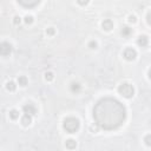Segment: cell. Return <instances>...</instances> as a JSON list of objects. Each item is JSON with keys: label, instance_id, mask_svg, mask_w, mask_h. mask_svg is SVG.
Returning a JSON list of instances; mask_svg holds the SVG:
<instances>
[{"label": "cell", "instance_id": "9a60e30c", "mask_svg": "<svg viewBox=\"0 0 151 151\" xmlns=\"http://www.w3.org/2000/svg\"><path fill=\"white\" fill-rule=\"evenodd\" d=\"M6 89L8 90V91H11V92H13V91H15V89H17V85L13 83V82H8L7 84H6Z\"/></svg>", "mask_w": 151, "mask_h": 151}, {"label": "cell", "instance_id": "603a6c76", "mask_svg": "<svg viewBox=\"0 0 151 151\" xmlns=\"http://www.w3.org/2000/svg\"><path fill=\"white\" fill-rule=\"evenodd\" d=\"M20 21H21V19H20L19 17H14V19H13L14 25H19V24H20Z\"/></svg>", "mask_w": 151, "mask_h": 151}, {"label": "cell", "instance_id": "e0dca14e", "mask_svg": "<svg viewBox=\"0 0 151 151\" xmlns=\"http://www.w3.org/2000/svg\"><path fill=\"white\" fill-rule=\"evenodd\" d=\"M45 79L47 80V82H51V80L53 79V73L52 72H46L45 73Z\"/></svg>", "mask_w": 151, "mask_h": 151}, {"label": "cell", "instance_id": "2e32d148", "mask_svg": "<svg viewBox=\"0 0 151 151\" xmlns=\"http://www.w3.org/2000/svg\"><path fill=\"white\" fill-rule=\"evenodd\" d=\"M9 118H11V119L19 118V112L17 111V110H12V111H9Z\"/></svg>", "mask_w": 151, "mask_h": 151}, {"label": "cell", "instance_id": "d4e9b609", "mask_svg": "<svg viewBox=\"0 0 151 151\" xmlns=\"http://www.w3.org/2000/svg\"><path fill=\"white\" fill-rule=\"evenodd\" d=\"M146 21H148V24H150V13H148V15H146Z\"/></svg>", "mask_w": 151, "mask_h": 151}, {"label": "cell", "instance_id": "6da1fadb", "mask_svg": "<svg viewBox=\"0 0 151 151\" xmlns=\"http://www.w3.org/2000/svg\"><path fill=\"white\" fill-rule=\"evenodd\" d=\"M93 118L98 128L104 130H116L125 122L126 109L115 98H103L93 109Z\"/></svg>", "mask_w": 151, "mask_h": 151}, {"label": "cell", "instance_id": "44dd1931", "mask_svg": "<svg viewBox=\"0 0 151 151\" xmlns=\"http://www.w3.org/2000/svg\"><path fill=\"white\" fill-rule=\"evenodd\" d=\"M145 144H146L148 146L151 145V135H148V136L145 137Z\"/></svg>", "mask_w": 151, "mask_h": 151}, {"label": "cell", "instance_id": "277c9868", "mask_svg": "<svg viewBox=\"0 0 151 151\" xmlns=\"http://www.w3.org/2000/svg\"><path fill=\"white\" fill-rule=\"evenodd\" d=\"M12 51H13V47L9 43H7V42L0 43V56L7 57L12 53Z\"/></svg>", "mask_w": 151, "mask_h": 151}, {"label": "cell", "instance_id": "5bb4252c", "mask_svg": "<svg viewBox=\"0 0 151 151\" xmlns=\"http://www.w3.org/2000/svg\"><path fill=\"white\" fill-rule=\"evenodd\" d=\"M18 83H19L20 86H26L27 85V78L25 76H20L18 78Z\"/></svg>", "mask_w": 151, "mask_h": 151}, {"label": "cell", "instance_id": "ac0fdd59", "mask_svg": "<svg viewBox=\"0 0 151 151\" xmlns=\"http://www.w3.org/2000/svg\"><path fill=\"white\" fill-rule=\"evenodd\" d=\"M32 23H33V17H31V15H26V17H25V24L30 25V24H32Z\"/></svg>", "mask_w": 151, "mask_h": 151}, {"label": "cell", "instance_id": "cb8c5ba5", "mask_svg": "<svg viewBox=\"0 0 151 151\" xmlns=\"http://www.w3.org/2000/svg\"><path fill=\"white\" fill-rule=\"evenodd\" d=\"M129 21L130 23H136V17L135 15H130L129 17Z\"/></svg>", "mask_w": 151, "mask_h": 151}, {"label": "cell", "instance_id": "7a4b0ae2", "mask_svg": "<svg viewBox=\"0 0 151 151\" xmlns=\"http://www.w3.org/2000/svg\"><path fill=\"white\" fill-rule=\"evenodd\" d=\"M79 120L74 117H67L65 120H64V123H63V128L65 129V131L67 134H74L77 132L78 130H79Z\"/></svg>", "mask_w": 151, "mask_h": 151}, {"label": "cell", "instance_id": "ba28073f", "mask_svg": "<svg viewBox=\"0 0 151 151\" xmlns=\"http://www.w3.org/2000/svg\"><path fill=\"white\" fill-rule=\"evenodd\" d=\"M102 27H103V30H105V31H111V30L113 28V23H112V20L105 19L104 21L102 23Z\"/></svg>", "mask_w": 151, "mask_h": 151}, {"label": "cell", "instance_id": "7402d4cb", "mask_svg": "<svg viewBox=\"0 0 151 151\" xmlns=\"http://www.w3.org/2000/svg\"><path fill=\"white\" fill-rule=\"evenodd\" d=\"M77 1H78V4H79L80 6H85V5L89 4L90 0H77Z\"/></svg>", "mask_w": 151, "mask_h": 151}, {"label": "cell", "instance_id": "7c38bea8", "mask_svg": "<svg viewBox=\"0 0 151 151\" xmlns=\"http://www.w3.org/2000/svg\"><path fill=\"white\" fill-rule=\"evenodd\" d=\"M65 145H66L67 149H74L77 146V143H76L74 139H67L66 143H65Z\"/></svg>", "mask_w": 151, "mask_h": 151}, {"label": "cell", "instance_id": "8fae6325", "mask_svg": "<svg viewBox=\"0 0 151 151\" xmlns=\"http://www.w3.org/2000/svg\"><path fill=\"white\" fill-rule=\"evenodd\" d=\"M120 33H122L123 37L128 38V37H130V36L132 34V28H130L129 26H123V27H122V31H120Z\"/></svg>", "mask_w": 151, "mask_h": 151}, {"label": "cell", "instance_id": "d6986e66", "mask_svg": "<svg viewBox=\"0 0 151 151\" xmlns=\"http://www.w3.org/2000/svg\"><path fill=\"white\" fill-rule=\"evenodd\" d=\"M54 32H56V31H54V28H53V27H50V28L46 30V34H47V36H53Z\"/></svg>", "mask_w": 151, "mask_h": 151}, {"label": "cell", "instance_id": "4fadbf2b", "mask_svg": "<svg viewBox=\"0 0 151 151\" xmlns=\"http://www.w3.org/2000/svg\"><path fill=\"white\" fill-rule=\"evenodd\" d=\"M71 91L72 92H79L80 91V89H82V86H80V84L79 83H76V82H73L72 84H71Z\"/></svg>", "mask_w": 151, "mask_h": 151}, {"label": "cell", "instance_id": "30bf717a", "mask_svg": "<svg viewBox=\"0 0 151 151\" xmlns=\"http://www.w3.org/2000/svg\"><path fill=\"white\" fill-rule=\"evenodd\" d=\"M149 43V38L146 36H140L138 39H137V44L139 46H142V47H145Z\"/></svg>", "mask_w": 151, "mask_h": 151}, {"label": "cell", "instance_id": "9c48e42d", "mask_svg": "<svg viewBox=\"0 0 151 151\" xmlns=\"http://www.w3.org/2000/svg\"><path fill=\"white\" fill-rule=\"evenodd\" d=\"M31 123H32V116L25 113V115L23 116V118H21V124H23L24 126H28Z\"/></svg>", "mask_w": 151, "mask_h": 151}, {"label": "cell", "instance_id": "5b68a950", "mask_svg": "<svg viewBox=\"0 0 151 151\" xmlns=\"http://www.w3.org/2000/svg\"><path fill=\"white\" fill-rule=\"evenodd\" d=\"M123 56H124V58H125L126 60H134V59H136V57H137V52H136V50H134V48H131V47H129V48H125V51H124Z\"/></svg>", "mask_w": 151, "mask_h": 151}, {"label": "cell", "instance_id": "3957f363", "mask_svg": "<svg viewBox=\"0 0 151 151\" xmlns=\"http://www.w3.org/2000/svg\"><path fill=\"white\" fill-rule=\"evenodd\" d=\"M118 92L122 95L123 97L125 98H131L134 95H135V89L131 84H129V83H123V84H120L119 87H118Z\"/></svg>", "mask_w": 151, "mask_h": 151}, {"label": "cell", "instance_id": "ffe728a7", "mask_svg": "<svg viewBox=\"0 0 151 151\" xmlns=\"http://www.w3.org/2000/svg\"><path fill=\"white\" fill-rule=\"evenodd\" d=\"M89 47L91 48V50H95V48H97V43H96V42H93V40H92V42H90V43H89Z\"/></svg>", "mask_w": 151, "mask_h": 151}, {"label": "cell", "instance_id": "8992f818", "mask_svg": "<svg viewBox=\"0 0 151 151\" xmlns=\"http://www.w3.org/2000/svg\"><path fill=\"white\" fill-rule=\"evenodd\" d=\"M23 111L24 113H27V115H31V116H34L37 113V109L36 106L32 104V103H27L23 106Z\"/></svg>", "mask_w": 151, "mask_h": 151}, {"label": "cell", "instance_id": "52a82bcc", "mask_svg": "<svg viewBox=\"0 0 151 151\" xmlns=\"http://www.w3.org/2000/svg\"><path fill=\"white\" fill-rule=\"evenodd\" d=\"M19 4L24 6V7H27V8H32L34 6H37L39 3H40V0H18Z\"/></svg>", "mask_w": 151, "mask_h": 151}]
</instances>
